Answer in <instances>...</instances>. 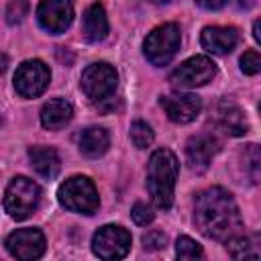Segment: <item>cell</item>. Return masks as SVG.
Segmentation results:
<instances>
[{"label": "cell", "mask_w": 261, "mask_h": 261, "mask_svg": "<svg viewBox=\"0 0 261 261\" xmlns=\"http://www.w3.org/2000/svg\"><path fill=\"white\" fill-rule=\"evenodd\" d=\"M194 222L198 230L214 241H226L239 234L241 214L232 196L222 188H208L196 196Z\"/></svg>", "instance_id": "cell-1"}, {"label": "cell", "mask_w": 261, "mask_h": 261, "mask_svg": "<svg viewBox=\"0 0 261 261\" xmlns=\"http://www.w3.org/2000/svg\"><path fill=\"white\" fill-rule=\"evenodd\" d=\"M177 159L169 149L153 151L147 165V188L157 208L169 210L173 204V188L177 179Z\"/></svg>", "instance_id": "cell-2"}, {"label": "cell", "mask_w": 261, "mask_h": 261, "mask_svg": "<svg viewBox=\"0 0 261 261\" xmlns=\"http://www.w3.org/2000/svg\"><path fill=\"white\" fill-rule=\"evenodd\" d=\"M57 198L63 208L80 214H94L98 210V192L94 184L84 175H73L59 186Z\"/></svg>", "instance_id": "cell-3"}, {"label": "cell", "mask_w": 261, "mask_h": 261, "mask_svg": "<svg viewBox=\"0 0 261 261\" xmlns=\"http://www.w3.org/2000/svg\"><path fill=\"white\" fill-rule=\"evenodd\" d=\"M39 200H41L39 186L33 179L20 175L8 184L6 194H4V208L12 218L22 220L37 210Z\"/></svg>", "instance_id": "cell-4"}, {"label": "cell", "mask_w": 261, "mask_h": 261, "mask_svg": "<svg viewBox=\"0 0 261 261\" xmlns=\"http://www.w3.org/2000/svg\"><path fill=\"white\" fill-rule=\"evenodd\" d=\"M179 41H181V35H179L177 24H173V22L161 24L147 35L145 45H143L145 57L153 65H167L175 57V53L179 49Z\"/></svg>", "instance_id": "cell-5"}, {"label": "cell", "mask_w": 261, "mask_h": 261, "mask_svg": "<svg viewBox=\"0 0 261 261\" xmlns=\"http://www.w3.org/2000/svg\"><path fill=\"white\" fill-rule=\"evenodd\" d=\"M82 92L92 102H102L106 98H112L116 86H118V73L110 63H92L82 73Z\"/></svg>", "instance_id": "cell-6"}, {"label": "cell", "mask_w": 261, "mask_h": 261, "mask_svg": "<svg viewBox=\"0 0 261 261\" xmlns=\"http://www.w3.org/2000/svg\"><path fill=\"white\" fill-rule=\"evenodd\" d=\"M130 249V234L118 224H106L98 228L92 239V251L100 259H122Z\"/></svg>", "instance_id": "cell-7"}, {"label": "cell", "mask_w": 261, "mask_h": 261, "mask_svg": "<svg viewBox=\"0 0 261 261\" xmlns=\"http://www.w3.org/2000/svg\"><path fill=\"white\" fill-rule=\"evenodd\" d=\"M214 73H216V67L212 59L204 55H196L184 61L179 67H175L173 73L169 75V82L173 88H196V86L208 84L214 77Z\"/></svg>", "instance_id": "cell-8"}, {"label": "cell", "mask_w": 261, "mask_h": 261, "mask_svg": "<svg viewBox=\"0 0 261 261\" xmlns=\"http://www.w3.org/2000/svg\"><path fill=\"white\" fill-rule=\"evenodd\" d=\"M49 80H51V73L47 65L39 59H31L18 65L14 73V88L22 98H37L45 92V88L49 86Z\"/></svg>", "instance_id": "cell-9"}, {"label": "cell", "mask_w": 261, "mask_h": 261, "mask_svg": "<svg viewBox=\"0 0 261 261\" xmlns=\"http://www.w3.org/2000/svg\"><path fill=\"white\" fill-rule=\"evenodd\" d=\"M6 249L16 259H37L45 253V237L39 228H18L6 237Z\"/></svg>", "instance_id": "cell-10"}, {"label": "cell", "mask_w": 261, "mask_h": 261, "mask_svg": "<svg viewBox=\"0 0 261 261\" xmlns=\"http://www.w3.org/2000/svg\"><path fill=\"white\" fill-rule=\"evenodd\" d=\"M39 24L49 33H63L73 20V6L69 0H43L37 8Z\"/></svg>", "instance_id": "cell-11"}, {"label": "cell", "mask_w": 261, "mask_h": 261, "mask_svg": "<svg viewBox=\"0 0 261 261\" xmlns=\"http://www.w3.org/2000/svg\"><path fill=\"white\" fill-rule=\"evenodd\" d=\"M161 106H163L167 118L177 124L192 122L202 110V102L196 94H169V96L161 98Z\"/></svg>", "instance_id": "cell-12"}, {"label": "cell", "mask_w": 261, "mask_h": 261, "mask_svg": "<svg viewBox=\"0 0 261 261\" xmlns=\"http://www.w3.org/2000/svg\"><path fill=\"white\" fill-rule=\"evenodd\" d=\"M218 153V141L212 137V135H206V133H200V135H194L188 145H186V157H188V165L192 171L196 173H202L210 167V161L212 157Z\"/></svg>", "instance_id": "cell-13"}, {"label": "cell", "mask_w": 261, "mask_h": 261, "mask_svg": "<svg viewBox=\"0 0 261 261\" xmlns=\"http://www.w3.org/2000/svg\"><path fill=\"white\" fill-rule=\"evenodd\" d=\"M200 43L206 51L224 55L230 53L239 43V31L234 27H206L202 31Z\"/></svg>", "instance_id": "cell-14"}, {"label": "cell", "mask_w": 261, "mask_h": 261, "mask_svg": "<svg viewBox=\"0 0 261 261\" xmlns=\"http://www.w3.org/2000/svg\"><path fill=\"white\" fill-rule=\"evenodd\" d=\"M82 33L88 43H98L108 35V18L102 4H92L82 18Z\"/></svg>", "instance_id": "cell-15"}, {"label": "cell", "mask_w": 261, "mask_h": 261, "mask_svg": "<svg viewBox=\"0 0 261 261\" xmlns=\"http://www.w3.org/2000/svg\"><path fill=\"white\" fill-rule=\"evenodd\" d=\"M71 116H73V108H71V104H69L67 100H63V98H53V100H49V102L43 106V110H41V122H43V126L49 128V130H57V128L65 126V124L71 120Z\"/></svg>", "instance_id": "cell-16"}, {"label": "cell", "mask_w": 261, "mask_h": 261, "mask_svg": "<svg viewBox=\"0 0 261 261\" xmlns=\"http://www.w3.org/2000/svg\"><path fill=\"white\" fill-rule=\"evenodd\" d=\"M29 159H31L33 169L39 175L47 177V179H53L59 173V167H61L59 155L51 147H31L29 149Z\"/></svg>", "instance_id": "cell-17"}, {"label": "cell", "mask_w": 261, "mask_h": 261, "mask_svg": "<svg viewBox=\"0 0 261 261\" xmlns=\"http://www.w3.org/2000/svg\"><path fill=\"white\" fill-rule=\"evenodd\" d=\"M216 118H218V126L232 137L245 135L247 133V118L241 112V108H237L230 102H222L216 110Z\"/></svg>", "instance_id": "cell-18"}, {"label": "cell", "mask_w": 261, "mask_h": 261, "mask_svg": "<svg viewBox=\"0 0 261 261\" xmlns=\"http://www.w3.org/2000/svg\"><path fill=\"white\" fill-rule=\"evenodd\" d=\"M77 145H80V151L84 155L98 157V155L106 153V149L110 145V137H108L106 128H102V126H88L86 130H82Z\"/></svg>", "instance_id": "cell-19"}, {"label": "cell", "mask_w": 261, "mask_h": 261, "mask_svg": "<svg viewBox=\"0 0 261 261\" xmlns=\"http://www.w3.org/2000/svg\"><path fill=\"white\" fill-rule=\"evenodd\" d=\"M226 241H228V243H226V251H228L230 257H234V259L257 257V251L253 249V245H251V241H249L247 237L234 234V237H230V239H226Z\"/></svg>", "instance_id": "cell-20"}, {"label": "cell", "mask_w": 261, "mask_h": 261, "mask_svg": "<svg viewBox=\"0 0 261 261\" xmlns=\"http://www.w3.org/2000/svg\"><path fill=\"white\" fill-rule=\"evenodd\" d=\"M130 141H133V145L137 149H147L153 143V130H151V126L147 122H143V120L133 122V126H130Z\"/></svg>", "instance_id": "cell-21"}, {"label": "cell", "mask_w": 261, "mask_h": 261, "mask_svg": "<svg viewBox=\"0 0 261 261\" xmlns=\"http://www.w3.org/2000/svg\"><path fill=\"white\" fill-rule=\"evenodd\" d=\"M175 253H177L179 259L194 261V259L202 257V247L194 239H190V237H179L177 243H175Z\"/></svg>", "instance_id": "cell-22"}, {"label": "cell", "mask_w": 261, "mask_h": 261, "mask_svg": "<svg viewBox=\"0 0 261 261\" xmlns=\"http://www.w3.org/2000/svg\"><path fill=\"white\" fill-rule=\"evenodd\" d=\"M27 12H29V2L27 0H12L6 8V20L10 24H16L27 16Z\"/></svg>", "instance_id": "cell-23"}, {"label": "cell", "mask_w": 261, "mask_h": 261, "mask_svg": "<svg viewBox=\"0 0 261 261\" xmlns=\"http://www.w3.org/2000/svg\"><path fill=\"white\" fill-rule=\"evenodd\" d=\"M241 69L247 73V75H255L259 69H261V57L255 49H249L245 51V55L241 57Z\"/></svg>", "instance_id": "cell-24"}, {"label": "cell", "mask_w": 261, "mask_h": 261, "mask_svg": "<svg viewBox=\"0 0 261 261\" xmlns=\"http://www.w3.org/2000/svg\"><path fill=\"white\" fill-rule=\"evenodd\" d=\"M130 216H133V220H135L137 224L145 226V224L153 222L155 212H153L151 206H147V204H143V202H137V204L133 206V210H130Z\"/></svg>", "instance_id": "cell-25"}, {"label": "cell", "mask_w": 261, "mask_h": 261, "mask_svg": "<svg viewBox=\"0 0 261 261\" xmlns=\"http://www.w3.org/2000/svg\"><path fill=\"white\" fill-rule=\"evenodd\" d=\"M245 161H247V167H249V173H251V181H257L259 179V161H261L257 145H249L247 147Z\"/></svg>", "instance_id": "cell-26"}, {"label": "cell", "mask_w": 261, "mask_h": 261, "mask_svg": "<svg viewBox=\"0 0 261 261\" xmlns=\"http://www.w3.org/2000/svg\"><path fill=\"white\" fill-rule=\"evenodd\" d=\"M143 245L149 251H159V249H163L167 245V237L161 230H151V232H147L143 237Z\"/></svg>", "instance_id": "cell-27"}, {"label": "cell", "mask_w": 261, "mask_h": 261, "mask_svg": "<svg viewBox=\"0 0 261 261\" xmlns=\"http://www.w3.org/2000/svg\"><path fill=\"white\" fill-rule=\"evenodd\" d=\"M202 8H206V10H218V8H222L228 0H196Z\"/></svg>", "instance_id": "cell-28"}, {"label": "cell", "mask_w": 261, "mask_h": 261, "mask_svg": "<svg viewBox=\"0 0 261 261\" xmlns=\"http://www.w3.org/2000/svg\"><path fill=\"white\" fill-rule=\"evenodd\" d=\"M253 37H255V41H261V35H259V20L253 22Z\"/></svg>", "instance_id": "cell-29"}, {"label": "cell", "mask_w": 261, "mask_h": 261, "mask_svg": "<svg viewBox=\"0 0 261 261\" xmlns=\"http://www.w3.org/2000/svg\"><path fill=\"white\" fill-rule=\"evenodd\" d=\"M6 65H8V57L4 53H0V73L6 69Z\"/></svg>", "instance_id": "cell-30"}, {"label": "cell", "mask_w": 261, "mask_h": 261, "mask_svg": "<svg viewBox=\"0 0 261 261\" xmlns=\"http://www.w3.org/2000/svg\"><path fill=\"white\" fill-rule=\"evenodd\" d=\"M149 2H153V4H165V2H169V0H149Z\"/></svg>", "instance_id": "cell-31"}]
</instances>
